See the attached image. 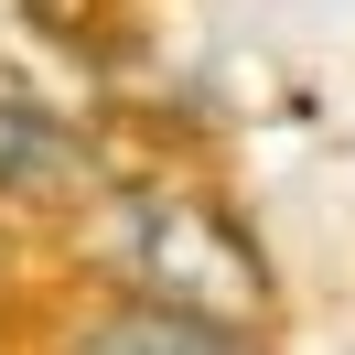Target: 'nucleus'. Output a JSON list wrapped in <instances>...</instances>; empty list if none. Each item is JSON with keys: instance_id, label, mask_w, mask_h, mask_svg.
Here are the masks:
<instances>
[{"instance_id": "1", "label": "nucleus", "mask_w": 355, "mask_h": 355, "mask_svg": "<svg viewBox=\"0 0 355 355\" xmlns=\"http://www.w3.org/2000/svg\"><path fill=\"white\" fill-rule=\"evenodd\" d=\"M119 280H130V302L194 312V323H226V334H248L269 312V269L248 248V226L226 205L183 194V183H140L119 205Z\"/></svg>"}, {"instance_id": "2", "label": "nucleus", "mask_w": 355, "mask_h": 355, "mask_svg": "<svg viewBox=\"0 0 355 355\" xmlns=\"http://www.w3.org/2000/svg\"><path fill=\"white\" fill-rule=\"evenodd\" d=\"M76 355H259V345L226 323H194V312H162V302H108L76 334Z\"/></svg>"}, {"instance_id": "3", "label": "nucleus", "mask_w": 355, "mask_h": 355, "mask_svg": "<svg viewBox=\"0 0 355 355\" xmlns=\"http://www.w3.org/2000/svg\"><path fill=\"white\" fill-rule=\"evenodd\" d=\"M65 173H76V130L0 87V194H54Z\"/></svg>"}]
</instances>
